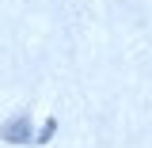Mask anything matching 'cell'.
<instances>
[{"instance_id":"6da1fadb","label":"cell","mask_w":152,"mask_h":148,"mask_svg":"<svg viewBox=\"0 0 152 148\" xmlns=\"http://www.w3.org/2000/svg\"><path fill=\"white\" fill-rule=\"evenodd\" d=\"M0 141H12V144L31 141V118H12L8 125H0Z\"/></svg>"}]
</instances>
